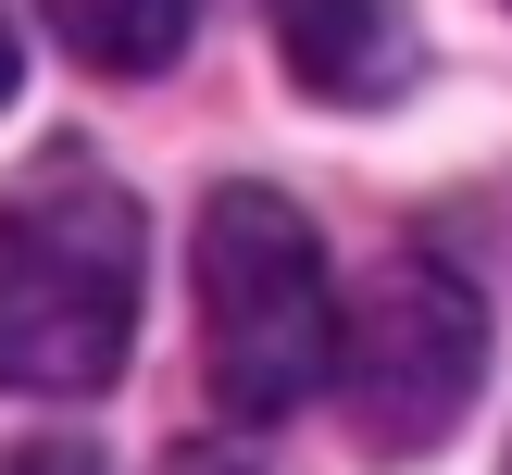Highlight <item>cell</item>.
<instances>
[{
    "label": "cell",
    "instance_id": "6da1fadb",
    "mask_svg": "<svg viewBox=\"0 0 512 475\" xmlns=\"http://www.w3.org/2000/svg\"><path fill=\"white\" fill-rule=\"evenodd\" d=\"M138 200L100 163L50 150L38 175L0 188V388L88 400L125 375L138 338Z\"/></svg>",
    "mask_w": 512,
    "mask_h": 475
},
{
    "label": "cell",
    "instance_id": "7a4b0ae2",
    "mask_svg": "<svg viewBox=\"0 0 512 475\" xmlns=\"http://www.w3.org/2000/svg\"><path fill=\"white\" fill-rule=\"evenodd\" d=\"M200 363H213L225 425H288L338 350V288H325V238L288 188L225 175L200 200Z\"/></svg>",
    "mask_w": 512,
    "mask_h": 475
},
{
    "label": "cell",
    "instance_id": "3957f363",
    "mask_svg": "<svg viewBox=\"0 0 512 475\" xmlns=\"http://www.w3.org/2000/svg\"><path fill=\"white\" fill-rule=\"evenodd\" d=\"M338 375H350V425H363L375 463H425L463 425L475 375H488V300H475V275H463L450 238H400L375 263Z\"/></svg>",
    "mask_w": 512,
    "mask_h": 475
},
{
    "label": "cell",
    "instance_id": "277c9868",
    "mask_svg": "<svg viewBox=\"0 0 512 475\" xmlns=\"http://www.w3.org/2000/svg\"><path fill=\"white\" fill-rule=\"evenodd\" d=\"M275 63L313 100H400L413 88V13L400 0H263Z\"/></svg>",
    "mask_w": 512,
    "mask_h": 475
},
{
    "label": "cell",
    "instance_id": "5b68a950",
    "mask_svg": "<svg viewBox=\"0 0 512 475\" xmlns=\"http://www.w3.org/2000/svg\"><path fill=\"white\" fill-rule=\"evenodd\" d=\"M38 13L88 75H163L200 38V0H38Z\"/></svg>",
    "mask_w": 512,
    "mask_h": 475
},
{
    "label": "cell",
    "instance_id": "8992f818",
    "mask_svg": "<svg viewBox=\"0 0 512 475\" xmlns=\"http://www.w3.org/2000/svg\"><path fill=\"white\" fill-rule=\"evenodd\" d=\"M0 475H100V450L88 438H25V450H0Z\"/></svg>",
    "mask_w": 512,
    "mask_h": 475
},
{
    "label": "cell",
    "instance_id": "52a82bcc",
    "mask_svg": "<svg viewBox=\"0 0 512 475\" xmlns=\"http://www.w3.org/2000/svg\"><path fill=\"white\" fill-rule=\"evenodd\" d=\"M163 475H263V463H250V450L238 438H188V450H175V463Z\"/></svg>",
    "mask_w": 512,
    "mask_h": 475
},
{
    "label": "cell",
    "instance_id": "ba28073f",
    "mask_svg": "<svg viewBox=\"0 0 512 475\" xmlns=\"http://www.w3.org/2000/svg\"><path fill=\"white\" fill-rule=\"evenodd\" d=\"M13 75H25V50H13V13H0V100H13Z\"/></svg>",
    "mask_w": 512,
    "mask_h": 475
},
{
    "label": "cell",
    "instance_id": "9c48e42d",
    "mask_svg": "<svg viewBox=\"0 0 512 475\" xmlns=\"http://www.w3.org/2000/svg\"><path fill=\"white\" fill-rule=\"evenodd\" d=\"M500 475H512V450H500Z\"/></svg>",
    "mask_w": 512,
    "mask_h": 475
}]
</instances>
